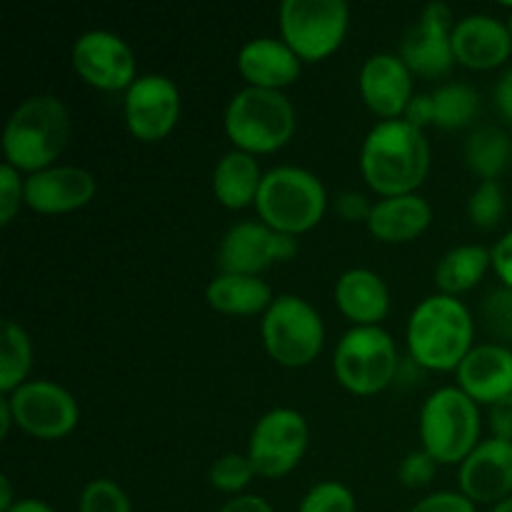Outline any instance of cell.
<instances>
[{
    "mask_svg": "<svg viewBox=\"0 0 512 512\" xmlns=\"http://www.w3.org/2000/svg\"><path fill=\"white\" fill-rule=\"evenodd\" d=\"M360 170L365 183L383 198L415 193L430 170L423 130L403 118L380 120L360 150Z\"/></svg>",
    "mask_w": 512,
    "mask_h": 512,
    "instance_id": "1",
    "label": "cell"
},
{
    "mask_svg": "<svg viewBox=\"0 0 512 512\" xmlns=\"http://www.w3.org/2000/svg\"><path fill=\"white\" fill-rule=\"evenodd\" d=\"M473 315L453 295H430L408 323L410 360L428 370H458L473 350Z\"/></svg>",
    "mask_w": 512,
    "mask_h": 512,
    "instance_id": "2",
    "label": "cell"
},
{
    "mask_svg": "<svg viewBox=\"0 0 512 512\" xmlns=\"http://www.w3.org/2000/svg\"><path fill=\"white\" fill-rule=\"evenodd\" d=\"M70 138V113L55 95H33L10 113L3 133L5 163L38 173L50 168Z\"/></svg>",
    "mask_w": 512,
    "mask_h": 512,
    "instance_id": "3",
    "label": "cell"
},
{
    "mask_svg": "<svg viewBox=\"0 0 512 512\" xmlns=\"http://www.w3.org/2000/svg\"><path fill=\"white\" fill-rule=\"evenodd\" d=\"M255 210L260 220L285 235L308 233L328 210V193L320 178L298 165H278L260 183Z\"/></svg>",
    "mask_w": 512,
    "mask_h": 512,
    "instance_id": "4",
    "label": "cell"
},
{
    "mask_svg": "<svg viewBox=\"0 0 512 512\" xmlns=\"http://www.w3.org/2000/svg\"><path fill=\"white\" fill-rule=\"evenodd\" d=\"M225 133L235 150L275 153L295 133V108L283 90L243 88L225 110Z\"/></svg>",
    "mask_w": 512,
    "mask_h": 512,
    "instance_id": "5",
    "label": "cell"
},
{
    "mask_svg": "<svg viewBox=\"0 0 512 512\" xmlns=\"http://www.w3.org/2000/svg\"><path fill=\"white\" fill-rule=\"evenodd\" d=\"M420 440L438 465L463 463L480 443V410L458 385L440 388L420 410Z\"/></svg>",
    "mask_w": 512,
    "mask_h": 512,
    "instance_id": "6",
    "label": "cell"
},
{
    "mask_svg": "<svg viewBox=\"0 0 512 512\" xmlns=\"http://www.w3.org/2000/svg\"><path fill=\"white\" fill-rule=\"evenodd\" d=\"M333 370L338 383L353 395L380 393L398 378L395 340L380 325H355L335 348Z\"/></svg>",
    "mask_w": 512,
    "mask_h": 512,
    "instance_id": "7",
    "label": "cell"
},
{
    "mask_svg": "<svg viewBox=\"0 0 512 512\" xmlns=\"http://www.w3.org/2000/svg\"><path fill=\"white\" fill-rule=\"evenodd\" d=\"M260 330L268 355L283 368H305L318 358L325 343L323 318L300 295H275Z\"/></svg>",
    "mask_w": 512,
    "mask_h": 512,
    "instance_id": "8",
    "label": "cell"
},
{
    "mask_svg": "<svg viewBox=\"0 0 512 512\" xmlns=\"http://www.w3.org/2000/svg\"><path fill=\"white\" fill-rule=\"evenodd\" d=\"M348 23L345 0H285L280 5V35L300 60L333 55L348 33Z\"/></svg>",
    "mask_w": 512,
    "mask_h": 512,
    "instance_id": "9",
    "label": "cell"
},
{
    "mask_svg": "<svg viewBox=\"0 0 512 512\" xmlns=\"http://www.w3.org/2000/svg\"><path fill=\"white\" fill-rule=\"evenodd\" d=\"M310 430L303 415L293 408H275L255 423L248 458L255 473L268 480L285 478L303 460Z\"/></svg>",
    "mask_w": 512,
    "mask_h": 512,
    "instance_id": "10",
    "label": "cell"
},
{
    "mask_svg": "<svg viewBox=\"0 0 512 512\" xmlns=\"http://www.w3.org/2000/svg\"><path fill=\"white\" fill-rule=\"evenodd\" d=\"M15 425L38 440H60L75 430L80 408L73 395L53 380H28L8 395Z\"/></svg>",
    "mask_w": 512,
    "mask_h": 512,
    "instance_id": "11",
    "label": "cell"
},
{
    "mask_svg": "<svg viewBox=\"0 0 512 512\" xmlns=\"http://www.w3.org/2000/svg\"><path fill=\"white\" fill-rule=\"evenodd\" d=\"M298 253V238L265 225L263 220H243L228 228L218 248L220 273L260 275L270 265L285 263Z\"/></svg>",
    "mask_w": 512,
    "mask_h": 512,
    "instance_id": "12",
    "label": "cell"
},
{
    "mask_svg": "<svg viewBox=\"0 0 512 512\" xmlns=\"http://www.w3.org/2000/svg\"><path fill=\"white\" fill-rule=\"evenodd\" d=\"M73 68L98 90H128L138 80L135 55L120 35L110 30H88L73 43Z\"/></svg>",
    "mask_w": 512,
    "mask_h": 512,
    "instance_id": "13",
    "label": "cell"
},
{
    "mask_svg": "<svg viewBox=\"0 0 512 512\" xmlns=\"http://www.w3.org/2000/svg\"><path fill=\"white\" fill-rule=\"evenodd\" d=\"M453 13L445 3L425 5L420 18L410 25L400 43V58L410 73L423 78H440L455 63Z\"/></svg>",
    "mask_w": 512,
    "mask_h": 512,
    "instance_id": "14",
    "label": "cell"
},
{
    "mask_svg": "<svg viewBox=\"0 0 512 512\" xmlns=\"http://www.w3.org/2000/svg\"><path fill=\"white\" fill-rule=\"evenodd\" d=\"M180 118V90L170 78L158 73L140 75L125 90V123L143 143L163 140Z\"/></svg>",
    "mask_w": 512,
    "mask_h": 512,
    "instance_id": "15",
    "label": "cell"
},
{
    "mask_svg": "<svg viewBox=\"0 0 512 512\" xmlns=\"http://www.w3.org/2000/svg\"><path fill=\"white\" fill-rule=\"evenodd\" d=\"M460 493L475 505H498L512 498V443L490 438L460 463Z\"/></svg>",
    "mask_w": 512,
    "mask_h": 512,
    "instance_id": "16",
    "label": "cell"
},
{
    "mask_svg": "<svg viewBox=\"0 0 512 512\" xmlns=\"http://www.w3.org/2000/svg\"><path fill=\"white\" fill-rule=\"evenodd\" d=\"M93 173L78 165H50L25 178V205L35 213L58 215L85 208L93 200Z\"/></svg>",
    "mask_w": 512,
    "mask_h": 512,
    "instance_id": "17",
    "label": "cell"
},
{
    "mask_svg": "<svg viewBox=\"0 0 512 512\" xmlns=\"http://www.w3.org/2000/svg\"><path fill=\"white\" fill-rule=\"evenodd\" d=\"M360 93L375 115L398 120L413 100V73L400 55H370L360 70Z\"/></svg>",
    "mask_w": 512,
    "mask_h": 512,
    "instance_id": "18",
    "label": "cell"
},
{
    "mask_svg": "<svg viewBox=\"0 0 512 512\" xmlns=\"http://www.w3.org/2000/svg\"><path fill=\"white\" fill-rule=\"evenodd\" d=\"M455 373L458 388L475 403H500L512 395V350L503 343L473 345Z\"/></svg>",
    "mask_w": 512,
    "mask_h": 512,
    "instance_id": "19",
    "label": "cell"
},
{
    "mask_svg": "<svg viewBox=\"0 0 512 512\" xmlns=\"http://www.w3.org/2000/svg\"><path fill=\"white\" fill-rule=\"evenodd\" d=\"M455 60L465 68L493 70L503 65L512 53V35L508 23L493 15H465L453 30Z\"/></svg>",
    "mask_w": 512,
    "mask_h": 512,
    "instance_id": "20",
    "label": "cell"
},
{
    "mask_svg": "<svg viewBox=\"0 0 512 512\" xmlns=\"http://www.w3.org/2000/svg\"><path fill=\"white\" fill-rule=\"evenodd\" d=\"M480 110V98L475 88L465 83H445L433 93H418L410 100L403 120L423 130L425 125H435L443 130L465 128L475 120Z\"/></svg>",
    "mask_w": 512,
    "mask_h": 512,
    "instance_id": "21",
    "label": "cell"
},
{
    "mask_svg": "<svg viewBox=\"0 0 512 512\" xmlns=\"http://www.w3.org/2000/svg\"><path fill=\"white\" fill-rule=\"evenodd\" d=\"M300 63L295 50L278 38H253L238 53V70L250 88L283 90L300 78Z\"/></svg>",
    "mask_w": 512,
    "mask_h": 512,
    "instance_id": "22",
    "label": "cell"
},
{
    "mask_svg": "<svg viewBox=\"0 0 512 512\" xmlns=\"http://www.w3.org/2000/svg\"><path fill=\"white\" fill-rule=\"evenodd\" d=\"M335 305L355 325H380L390 310L385 280L368 268L345 270L335 283Z\"/></svg>",
    "mask_w": 512,
    "mask_h": 512,
    "instance_id": "23",
    "label": "cell"
},
{
    "mask_svg": "<svg viewBox=\"0 0 512 512\" xmlns=\"http://www.w3.org/2000/svg\"><path fill=\"white\" fill-rule=\"evenodd\" d=\"M433 220V208L418 193L383 198L373 205L368 230L383 243H408L425 233Z\"/></svg>",
    "mask_w": 512,
    "mask_h": 512,
    "instance_id": "24",
    "label": "cell"
},
{
    "mask_svg": "<svg viewBox=\"0 0 512 512\" xmlns=\"http://www.w3.org/2000/svg\"><path fill=\"white\" fill-rule=\"evenodd\" d=\"M210 308L223 315H258L273 305L275 295L260 275L218 273L205 290Z\"/></svg>",
    "mask_w": 512,
    "mask_h": 512,
    "instance_id": "25",
    "label": "cell"
},
{
    "mask_svg": "<svg viewBox=\"0 0 512 512\" xmlns=\"http://www.w3.org/2000/svg\"><path fill=\"white\" fill-rule=\"evenodd\" d=\"M263 175L255 155L245 153V150H230L218 160L213 170L215 198L230 210H243L250 203L255 205Z\"/></svg>",
    "mask_w": 512,
    "mask_h": 512,
    "instance_id": "26",
    "label": "cell"
},
{
    "mask_svg": "<svg viewBox=\"0 0 512 512\" xmlns=\"http://www.w3.org/2000/svg\"><path fill=\"white\" fill-rule=\"evenodd\" d=\"M493 268V253L485 245H458L440 258L435 268V285L443 295H460L473 290Z\"/></svg>",
    "mask_w": 512,
    "mask_h": 512,
    "instance_id": "27",
    "label": "cell"
},
{
    "mask_svg": "<svg viewBox=\"0 0 512 512\" xmlns=\"http://www.w3.org/2000/svg\"><path fill=\"white\" fill-rule=\"evenodd\" d=\"M33 368V343L30 335L15 320H3L0 328V393L10 395L28 383Z\"/></svg>",
    "mask_w": 512,
    "mask_h": 512,
    "instance_id": "28",
    "label": "cell"
},
{
    "mask_svg": "<svg viewBox=\"0 0 512 512\" xmlns=\"http://www.w3.org/2000/svg\"><path fill=\"white\" fill-rule=\"evenodd\" d=\"M510 158L512 145L508 133L495 125L478 128L465 143V163L483 180H498V175L510 165Z\"/></svg>",
    "mask_w": 512,
    "mask_h": 512,
    "instance_id": "29",
    "label": "cell"
},
{
    "mask_svg": "<svg viewBox=\"0 0 512 512\" xmlns=\"http://www.w3.org/2000/svg\"><path fill=\"white\" fill-rule=\"evenodd\" d=\"M255 475L258 473H255L248 455L228 453L215 460L213 468H210V485L220 490V493L243 495V490L248 488Z\"/></svg>",
    "mask_w": 512,
    "mask_h": 512,
    "instance_id": "30",
    "label": "cell"
},
{
    "mask_svg": "<svg viewBox=\"0 0 512 512\" xmlns=\"http://www.w3.org/2000/svg\"><path fill=\"white\" fill-rule=\"evenodd\" d=\"M358 503L348 485L338 483V480H323V483L313 485L300 500L298 512H355Z\"/></svg>",
    "mask_w": 512,
    "mask_h": 512,
    "instance_id": "31",
    "label": "cell"
},
{
    "mask_svg": "<svg viewBox=\"0 0 512 512\" xmlns=\"http://www.w3.org/2000/svg\"><path fill=\"white\" fill-rule=\"evenodd\" d=\"M78 512H133V505L115 480L95 478L80 493Z\"/></svg>",
    "mask_w": 512,
    "mask_h": 512,
    "instance_id": "32",
    "label": "cell"
},
{
    "mask_svg": "<svg viewBox=\"0 0 512 512\" xmlns=\"http://www.w3.org/2000/svg\"><path fill=\"white\" fill-rule=\"evenodd\" d=\"M468 215L475 228H495L505 215V193L498 180H483L468 200Z\"/></svg>",
    "mask_w": 512,
    "mask_h": 512,
    "instance_id": "33",
    "label": "cell"
},
{
    "mask_svg": "<svg viewBox=\"0 0 512 512\" xmlns=\"http://www.w3.org/2000/svg\"><path fill=\"white\" fill-rule=\"evenodd\" d=\"M485 325L490 328V333L495 338L505 340V343H512V290L500 288L493 290L488 295L483 305Z\"/></svg>",
    "mask_w": 512,
    "mask_h": 512,
    "instance_id": "34",
    "label": "cell"
},
{
    "mask_svg": "<svg viewBox=\"0 0 512 512\" xmlns=\"http://www.w3.org/2000/svg\"><path fill=\"white\" fill-rule=\"evenodd\" d=\"M25 203V180L20 178V170L3 163L0 168V225H10V220L18 215L20 205Z\"/></svg>",
    "mask_w": 512,
    "mask_h": 512,
    "instance_id": "35",
    "label": "cell"
},
{
    "mask_svg": "<svg viewBox=\"0 0 512 512\" xmlns=\"http://www.w3.org/2000/svg\"><path fill=\"white\" fill-rule=\"evenodd\" d=\"M435 470H438V460H435L428 450H413V453L405 455V460L400 463L398 478L405 488L418 490L433 483Z\"/></svg>",
    "mask_w": 512,
    "mask_h": 512,
    "instance_id": "36",
    "label": "cell"
},
{
    "mask_svg": "<svg viewBox=\"0 0 512 512\" xmlns=\"http://www.w3.org/2000/svg\"><path fill=\"white\" fill-rule=\"evenodd\" d=\"M410 512H478L473 500L465 498L463 493H453V490H440V493L428 495L420 503L413 505Z\"/></svg>",
    "mask_w": 512,
    "mask_h": 512,
    "instance_id": "37",
    "label": "cell"
},
{
    "mask_svg": "<svg viewBox=\"0 0 512 512\" xmlns=\"http://www.w3.org/2000/svg\"><path fill=\"white\" fill-rule=\"evenodd\" d=\"M335 210H338L345 220H350V223H355V220H365V223H368L373 205L368 203V198H365L363 193L345 190V193H340L338 198H335Z\"/></svg>",
    "mask_w": 512,
    "mask_h": 512,
    "instance_id": "38",
    "label": "cell"
},
{
    "mask_svg": "<svg viewBox=\"0 0 512 512\" xmlns=\"http://www.w3.org/2000/svg\"><path fill=\"white\" fill-rule=\"evenodd\" d=\"M490 253H493L495 273H498V278L503 280L505 288L512 290V230H508V233L493 245Z\"/></svg>",
    "mask_w": 512,
    "mask_h": 512,
    "instance_id": "39",
    "label": "cell"
},
{
    "mask_svg": "<svg viewBox=\"0 0 512 512\" xmlns=\"http://www.w3.org/2000/svg\"><path fill=\"white\" fill-rule=\"evenodd\" d=\"M490 430H493V438L512 443V395L490 405Z\"/></svg>",
    "mask_w": 512,
    "mask_h": 512,
    "instance_id": "40",
    "label": "cell"
},
{
    "mask_svg": "<svg viewBox=\"0 0 512 512\" xmlns=\"http://www.w3.org/2000/svg\"><path fill=\"white\" fill-rule=\"evenodd\" d=\"M218 512H275L273 505L260 495H235Z\"/></svg>",
    "mask_w": 512,
    "mask_h": 512,
    "instance_id": "41",
    "label": "cell"
},
{
    "mask_svg": "<svg viewBox=\"0 0 512 512\" xmlns=\"http://www.w3.org/2000/svg\"><path fill=\"white\" fill-rule=\"evenodd\" d=\"M495 105H498L500 115L512 123V65L500 75L498 85H495Z\"/></svg>",
    "mask_w": 512,
    "mask_h": 512,
    "instance_id": "42",
    "label": "cell"
},
{
    "mask_svg": "<svg viewBox=\"0 0 512 512\" xmlns=\"http://www.w3.org/2000/svg\"><path fill=\"white\" fill-rule=\"evenodd\" d=\"M8 512H55V510L50 508L48 503H43V500L23 498V500H18V503H15Z\"/></svg>",
    "mask_w": 512,
    "mask_h": 512,
    "instance_id": "43",
    "label": "cell"
},
{
    "mask_svg": "<svg viewBox=\"0 0 512 512\" xmlns=\"http://www.w3.org/2000/svg\"><path fill=\"white\" fill-rule=\"evenodd\" d=\"M13 423H15L13 408H10L8 395H3V398H0V435H3V438H8L10 425H13Z\"/></svg>",
    "mask_w": 512,
    "mask_h": 512,
    "instance_id": "44",
    "label": "cell"
},
{
    "mask_svg": "<svg viewBox=\"0 0 512 512\" xmlns=\"http://www.w3.org/2000/svg\"><path fill=\"white\" fill-rule=\"evenodd\" d=\"M18 500L13 498V485H10L8 475L0 478V512H8Z\"/></svg>",
    "mask_w": 512,
    "mask_h": 512,
    "instance_id": "45",
    "label": "cell"
},
{
    "mask_svg": "<svg viewBox=\"0 0 512 512\" xmlns=\"http://www.w3.org/2000/svg\"><path fill=\"white\" fill-rule=\"evenodd\" d=\"M493 512H512V498L503 500V503H498V505H495Z\"/></svg>",
    "mask_w": 512,
    "mask_h": 512,
    "instance_id": "46",
    "label": "cell"
},
{
    "mask_svg": "<svg viewBox=\"0 0 512 512\" xmlns=\"http://www.w3.org/2000/svg\"><path fill=\"white\" fill-rule=\"evenodd\" d=\"M508 28H510V35H512V5H510V18H508Z\"/></svg>",
    "mask_w": 512,
    "mask_h": 512,
    "instance_id": "47",
    "label": "cell"
}]
</instances>
